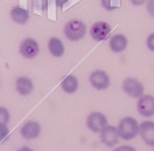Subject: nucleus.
Returning a JSON list of instances; mask_svg holds the SVG:
<instances>
[{
    "instance_id": "nucleus-1",
    "label": "nucleus",
    "mask_w": 154,
    "mask_h": 151,
    "mask_svg": "<svg viewBox=\"0 0 154 151\" xmlns=\"http://www.w3.org/2000/svg\"><path fill=\"white\" fill-rule=\"evenodd\" d=\"M117 129H119V135L122 139L131 140L139 134V122L134 117H124L119 121Z\"/></svg>"
},
{
    "instance_id": "nucleus-2",
    "label": "nucleus",
    "mask_w": 154,
    "mask_h": 151,
    "mask_svg": "<svg viewBox=\"0 0 154 151\" xmlns=\"http://www.w3.org/2000/svg\"><path fill=\"white\" fill-rule=\"evenodd\" d=\"M87 29L86 25L79 19H71L68 20L64 26V35L70 41H79L85 37Z\"/></svg>"
},
{
    "instance_id": "nucleus-3",
    "label": "nucleus",
    "mask_w": 154,
    "mask_h": 151,
    "mask_svg": "<svg viewBox=\"0 0 154 151\" xmlns=\"http://www.w3.org/2000/svg\"><path fill=\"white\" fill-rule=\"evenodd\" d=\"M123 90L127 95L132 97V98H139L145 94V87H143V83L140 80H138L137 78H132V76H128L123 80L122 84Z\"/></svg>"
},
{
    "instance_id": "nucleus-4",
    "label": "nucleus",
    "mask_w": 154,
    "mask_h": 151,
    "mask_svg": "<svg viewBox=\"0 0 154 151\" xmlns=\"http://www.w3.org/2000/svg\"><path fill=\"white\" fill-rule=\"evenodd\" d=\"M86 125L90 131L101 132L108 125V119L104 113H101V112H91V113L87 116Z\"/></svg>"
},
{
    "instance_id": "nucleus-5",
    "label": "nucleus",
    "mask_w": 154,
    "mask_h": 151,
    "mask_svg": "<svg viewBox=\"0 0 154 151\" xmlns=\"http://www.w3.org/2000/svg\"><path fill=\"white\" fill-rule=\"evenodd\" d=\"M111 32H112L111 25L108 22H104V20H100V22H96L90 27V37L97 42H101V41L106 40L109 37Z\"/></svg>"
},
{
    "instance_id": "nucleus-6",
    "label": "nucleus",
    "mask_w": 154,
    "mask_h": 151,
    "mask_svg": "<svg viewBox=\"0 0 154 151\" xmlns=\"http://www.w3.org/2000/svg\"><path fill=\"white\" fill-rule=\"evenodd\" d=\"M89 82L96 90H105L109 87L111 84V78L105 71L102 70H96L90 74L89 76Z\"/></svg>"
},
{
    "instance_id": "nucleus-7",
    "label": "nucleus",
    "mask_w": 154,
    "mask_h": 151,
    "mask_svg": "<svg viewBox=\"0 0 154 151\" xmlns=\"http://www.w3.org/2000/svg\"><path fill=\"white\" fill-rule=\"evenodd\" d=\"M19 53L25 59H34L40 53V45L34 38H25L19 44Z\"/></svg>"
},
{
    "instance_id": "nucleus-8",
    "label": "nucleus",
    "mask_w": 154,
    "mask_h": 151,
    "mask_svg": "<svg viewBox=\"0 0 154 151\" xmlns=\"http://www.w3.org/2000/svg\"><path fill=\"white\" fill-rule=\"evenodd\" d=\"M137 109L140 116L143 117H151L154 116V97L149 94H143L138 98Z\"/></svg>"
},
{
    "instance_id": "nucleus-9",
    "label": "nucleus",
    "mask_w": 154,
    "mask_h": 151,
    "mask_svg": "<svg viewBox=\"0 0 154 151\" xmlns=\"http://www.w3.org/2000/svg\"><path fill=\"white\" fill-rule=\"evenodd\" d=\"M100 139L108 147H113L115 144H117L120 139L119 135V129L117 127H113V125H106V127L100 132Z\"/></svg>"
},
{
    "instance_id": "nucleus-10",
    "label": "nucleus",
    "mask_w": 154,
    "mask_h": 151,
    "mask_svg": "<svg viewBox=\"0 0 154 151\" xmlns=\"http://www.w3.org/2000/svg\"><path fill=\"white\" fill-rule=\"evenodd\" d=\"M41 134V125L40 122L30 120V121L25 122L23 127L20 128V135L23 136V139L26 140H34L40 136Z\"/></svg>"
},
{
    "instance_id": "nucleus-11",
    "label": "nucleus",
    "mask_w": 154,
    "mask_h": 151,
    "mask_svg": "<svg viewBox=\"0 0 154 151\" xmlns=\"http://www.w3.org/2000/svg\"><path fill=\"white\" fill-rule=\"evenodd\" d=\"M139 135L147 146L154 147V121L146 120L139 124Z\"/></svg>"
},
{
    "instance_id": "nucleus-12",
    "label": "nucleus",
    "mask_w": 154,
    "mask_h": 151,
    "mask_svg": "<svg viewBox=\"0 0 154 151\" xmlns=\"http://www.w3.org/2000/svg\"><path fill=\"white\" fill-rule=\"evenodd\" d=\"M15 89L20 95H29L34 90V83L30 78L27 76H19L15 82Z\"/></svg>"
},
{
    "instance_id": "nucleus-13",
    "label": "nucleus",
    "mask_w": 154,
    "mask_h": 151,
    "mask_svg": "<svg viewBox=\"0 0 154 151\" xmlns=\"http://www.w3.org/2000/svg\"><path fill=\"white\" fill-rule=\"evenodd\" d=\"M128 45V40L124 34H115L109 41V48L113 53H122Z\"/></svg>"
},
{
    "instance_id": "nucleus-14",
    "label": "nucleus",
    "mask_w": 154,
    "mask_h": 151,
    "mask_svg": "<svg viewBox=\"0 0 154 151\" xmlns=\"http://www.w3.org/2000/svg\"><path fill=\"white\" fill-rule=\"evenodd\" d=\"M10 17H11V19L14 20L15 23L25 25V23H27V20H29V11L19 6H17L10 10Z\"/></svg>"
},
{
    "instance_id": "nucleus-15",
    "label": "nucleus",
    "mask_w": 154,
    "mask_h": 151,
    "mask_svg": "<svg viewBox=\"0 0 154 151\" xmlns=\"http://www.w3.org/2000/svg\"><path fill=\"white\" fill-rule=\"evenodd\" d=\"M60 87L64 93L67 94H74L79 87V82H78V78L74 75H68L61 80L60 83Z\"/></svg>"
},
{
    "instance_id": "nucleus-16",
    "label": "nucleus",
    "mask_w": 154,
    "mask_h": 151,
    "mask_svg": "<svg viewBox=\"0 0 154 151\" xmlns=\"http://www.w3.org/2000/svg\"><path fill=\"white\" fill-rule=\"evenodd\" d=\"M48 49H49L51 55L55 56V57H61L64 55V50H66L64 49V44L57 37H52L48 41Z\"/></svg>"
},
{
    "instance_id": "nucleus-17",
    "label": "nucleus",
    "mask_w": 154,
    "mask_h": 151,
    "mask_svg": "<svg viewBox=\"0 0 154 151\" xmlns=\"http://www.w3.org/2000/svg\"><path fill=\"white\" fill-rule=\"evenodd\" d=\"M101 6L108 11H112L119 7V0H101Z\"/></svg>"
},
{
    "instance_id": "nucleus-18",
    "label": "nucleus",
    "mask_w": 154,
    "mask_h": 151,
    "mask_svg": "<svg viewBox=\"0 0 154 151\" xmlns=\"http://www.w3.org/2000/svg\"><path fill=\"white\" fill-rule=\"evenodd\" d=\"M10 122V112L6 107L0 106V124H8Z\"/></svg>"
},
{
    "instance_id": "nucleus-19",
    "label": "nucleus",
    "mask_w": 154,
    "mask_h": 151,
    "mask_svg": "<svg viewBox=\"0 0 154 151\" xmlns=\"http://www.w3.org/2000/svg\"><path fill=\"white\" fill-rule=\"evenodd\" d=\"M8 135H10V129L7 127V124H0V143L6 142Z\"/></svg>"
},
{
    "instance_id": "nucleus-20",
    "label": "nucleus",
    "mask_w": 154,
    "mask_h": 151,
    "mask_svg": "<svg viewBox=\"0 0 154 151\" xmlns=\"http://www.w3.org/2000/svg\"><path fill=\"white\" fill-rule=\"evenodd\" d=\"M146 45H147L149 50H151V52H154V33H151V34H149L147 40H146Z\"/></svg>"
},
{
    "instance_id": "nucleus-21",
    "label": "nucleus",
    "mask_w": 154,
    "mask_h": 151,
    "mask_svg": "<svg viewBox=\"0 0 154 151\" xmlns=\"http://www.w3.org/2000/svg\"><path fill=\"white\" fill-rule=\"evenodd\" d=\"M115 151H137V148H134L132 146H120Z\"/></svg>"
},
{
    "instance_id": "nucleus-22",
    "label": "nucleus",
    "mask_w": 154,
    "mask_h": 151,
    "mask_svg": "<svg viewBox=\"0 0 154 151\" xmlns=\"http://www.w3.org/2000/svg\"><path fill=\"white\" fill-rule=\"evenodd\" d=\"M147 11L150 12V15L154 17V0H149L147 3Z\"/></svg>"
},
{
    "instance_id": "nucleus-23",
    "label": "nucleus",
    "mask_w": 154,
    "mask_h": 151,
    "mask_svg": "<svg viewBox=\"0 0 154 151\" xmlns=\"http://www.w3.org/2000/svg\"><path fill=\"white\" fill-rule=\"evenodd\" d=\"M70 0H55V3H56V6L57 7H63L66 3H68Z\"/></svg>"
},
{
    "instance_id": "nucleus-24",
    "label": "nucleus",
    "mask_w": 154,
    "mask_h": 151,
    "mask_svg": "<svg viewBox=\"0 0 154 151\" xmlns=\"http://www.w3.org/2000/svg\"><path fill=\"white\" fill-rule=\"evenodd\" d=\"M18 151H34V150H32L30 147H20Z\"/></svg>"
}]
</instances>
